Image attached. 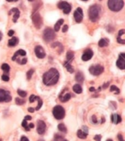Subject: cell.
Wrapping results in <instances>:
<instances>
[{"label":"cell","mask_w":125,"mask_h":141,"mask_svg":"<svg viewBox=\"0 0 125 141\" xmlns=\"http://www.w3.org/2000/svg\"><path fill=\"white\" fill-rule=\"evenodd\" d=\"M34 69H30V70L27 71V80H31L33 74H34Z\"/></svg>","instance_id":"36"},{"label":"cell","mask_w":125,"mask_h":141,"mask_svg":"<svg viewBox=\"0 0 125 141\" xmlns=\"http://www.w3.org/2000/svg\"><path fill=\"white\" fill-rule=\"evenodd\" d=\"M8 2H11V1H13V0H7Z\"/></svg>","instance_id":"54"},{"label":"cell","mask_w":125,"mask_h":141,"mask_svg":"<svg viewBox=\"0 0 125 141\" xmlns=\"http://www.w3.org/2000/svg\"><path fill=\"white\" fill-rule=\"evenodd\" d=\"M74 17H75V20L77 23H80L81 22L83 19V11L81 10V8H77L74 12Z\"/></svg>","instance_id":"10"},{"label":"cell","mask_w":125,"mask_h":141,"mask_svg":"<svg viewBox=\"0 0 125 141\" xmlns=\"http://www.w3.org/2000/svg\"><path fill=\"white\" fill-rule=\"evenodd\" d=\"M63 24V20L62 19H60V20H58V22H57V23L55 24L54 26V32H58L60 29V27Z\"/></svg>","instance_id":"22"},{"label":"cell","mask_w":125,"mask_h":141,"mask_svg":"<svg viewBox=\"0 0 125 141\" xmlns=\"http://www.w3.org/2000/svg\"><path fill=\"white\" fill-rule=\"evenodd\" d=\"M27 62V58H22L20 62V64H26Z\"/></svg>","instance_id":"41"},{"label":"cell","mask_w":125,"mask_h":141,"mask_svg":"<svg viewBox=\"0 0 125 141\" xmlns=\"http://www.w3.org/2000/svg\"><path fill=\"white\" fill-rule=\"evenodd\" d=\"M52 114L57 120H62L63 119L64 116H65V110H64V109L62 106L57 105L53 108Z\"/></svg>","instance_id":"4"},{"label":"cell","mask_w":125,"mask_h":141,"mask_svg":"<svg viewBox=\"0 0 125 141\" xmlns=\"http://www.w3.org/2000/svg\"><path fill=\"white\" fill-rule=\"evenodd\" d=\"M124 0H108V7L112 11H119L124 7Z\"/></svg>","instance_id":"3"},{"label":"cell","mask_w":125,"mask_h":141,"mask_svg":"<svg viewBox=\"0 0 125 141\" xmlns=\"http://www.w3.org/2000/svg\"><path fill=\"white\" fill-rule=\"evenodd\" d=\"M92 119H93V123H97V119H96V116H93V117H92Z\"/></svg>","instance_id":"46"},{"label":"cell","mask_w":125,"mask_h":141,"mask_svg":"<svg viewBox=\"0 0 125 141\" xmlns=\"http://www.w3.org/2000/svg\"><path fill=\"white\" fill-rule=\"evenodd\" d=\"M0 141H1V140H0Z\"/></svg>","instance_id":"59"},{"label":"cell","mask_w":125,"mask_h":141,"mask_svg":"<svg viewBox=\"0 0 125 141\" xmlns=\"http://www.w3.org/2000/svg\"><path fill=\"white\" fill-rule=\"evenodd\" d=\"M94 140L95 141H101V135H95Z\"/></svg>","instance_id":"40"},{"label":"cell","mask_w":125,"mask_h":141,"mask_svg":"<svg viewBox=\"0 0 125 141\" xmlns=\"http://www.w3.org/2000/svg\"><path fill=\"white\" fill-rule=\"evenodd\" d=\"M21 141H29V140H28V139H27V137L22 136V138H21Z\"/></svg>","instance_id":"44"},{"label":"cell","mask_w":125,"mask_h":141,"mask_svg":"<svg viewBox=\"0 0 125 141\" xmlns=\"http://www.w3.org/2000/svg\"><path fill=\"white\" fill-rule=\"evenodd\" d=\"M59 80V73L56 69H51L43 74V82L46 86L57 84Z\"/></svg>","instance_id":"1"},{"label":"cell","mask_w":125,"mask_h":141,"mask_svg":"<svg viewBox=\"0 0 125 141\" xmlns=\"http://www.w3.org/2000/svg\"><path fill=\"white\" fill-rule=\"evenodd\" d=\"M1 68H2V69H3V72H4L5 74H7V73L10 72V66H9V64H7V63H3V64H2Z\"/></svg>","instance_id":"30"},{"label":"cell","mask_w":125,"mask_h":141,"mask_svg":"<svg viewBox=\"0 0 125 141\" xmlns=\"http://www.w3.org/2000/svg\"><path fill=\"white\" fill-rule=\"evenodd\" d=\"M37 131L39 133V134H44L46 131V123L44 122L43 121L39 120L38 121L37 123Z\"/></svg>","instance_id":"12"},{"label":"cell","mask_w":125,"mask_h":141,"mask_svg":"<svg viewBox=\"0 0 125 141\" xmlns=\"http://www.w3.org/2000/svg\"><path fill=\"white\" fill-rule=\"evenodd\" d=\"M34 127V123H30V124L28 125V128H33Z\"/></svg>","instance_id":"50"},{"label":"cell","mask_w":125,"mask_h":141,"mask_svg":"<svg viewBox=\"0 0 125 141\" xmlns=\"http://www.w3.org/2000/svg\"><path fill=\"white\" fill-rule=\"evenodd\" d=\"M22 126L24 128H25L26 131H29V129H30V128H28V125H27V121H26V120H23V121H22Z\"/></svg>","instance_id":"35"},{"label":"cell","mask_w":125,"mask_h":141,"mask_svg":"<svg viewBox=\"0 0 125 141\" xmlns=\"http://www.w3.org/2000/svg\"><path fill=\"white\" fill-rule=\"evenodd\" d=\"M111 92H116V94H119L120 93V90L116 86H111V88H110Z\"/></svg>","instance_id":"33"},{"label":"cell","mask_w":125,"mask_h":141,"mask_svg":"<svg viewBox=\"0 0 125 141\" xmlns=\"http://www.w3.org/2000/svg\"><path fill=\"white\" fill-rule=\"evenodd\" d=\"M58 130H59L60 132H62V133H67V128H66V127H65V125L64 124H62V123H61V124H59L58 125Z\"/></svg>","instance_id":"31"},{"label":"cell","mask_w":125,"mask_h":141,"mask_svg":"<svg viewBox=\"0 0 125 141\" xmlns=\"http://www.w3.org/2000/svg\"><path fill=\"white\" fill-rule=\"evenodd\" d=\"M34 53H35V55L39 58H44L46 57V51L43 49V47L40 46H35V48H34Z\"/></svg>","instance_id":"11"},{"label":"cell","mask_w":125,"mask_h":141,"mask_svg":"<svg viewBox=\"0 0 125 141\" xmlns=\"http://www.w3.org/2000/svg\"><path fill=\"white\" fill-rule=\"evenodd\" d=\"M55 37H56V34H55L54 30L51 29V27H47L43 33V39L46 42H50V41L53 40Z\"/></svg>","instance_id":"6"},{"label":"cell","mask_w":125,"mask_h":141,"mask_svg":"<svg viewBox=\"0 0 125 141\" xmlns=\"http://www.w3.org/2000/svg\"><path fill=\"white\" fill-rule=\"evenodd\" d=\"M12 12H14V16H13V22H16L17 20H18L19 16H20V11H19L18 9L16 8H13L12 10H10V11H9V13H12Z\"/></svg>","instance_id":"16"},{"label":"cell","mask_w":125,"mask_h":141,"mask_svg":"<svg viewBox=\"0 0 125 141\" xmlns=\"http://www.w3.org/2000/svg\"><path fill=\"white\" fill-rule=\"evenodd\" d=\"M75 81H77V82H79V83H82L83 81H84V75H83V74L81 72V71H79V72L76 73Z\"/></svg>","instance_id":"19"},{"label":"cell","mask_w":125,"mask_h":141,"mask_svg":"<svg viewBox=\"0 0 125 141\" xmlns=\"http://www.w3.org/2000/svg\"><path fill=\"white\" fill-rule=\"evenodd\" d=\"M93 50H92L91 49H87V50L84 51V53L82 54L81 59H82L83 61H85V62H87V61L90 60V59L93 57Z\"/></svg>","instance_id":"14"},{"label":"cell","mask_w":125,"mask_h":141,"mask_svg":"<svg viewBox=\"0 0 125 141\" xmlns=\"http://www.w3.org/2000/svg\"><path fill=\"white\" fill-rule=\"evenodd\" d=\"M109 45V39L105 38V39H101L99 41V46L100 47H105Z\"/></svg>","instance_id":"20"},{"label":"cell","mask_w":125,"mask_h":141,"mask_svg":"<svg viewBox=\"0 0 125 141\" xmlns=\"http://www.w3.org/2000/svg\"><path fill=\"white\" fill-rule=\"evenodd\" d=\"M66 58H67V62H70L71 61L74 59V52L72 50H69L67 52V56H66Z\"/></svg>","instance_id":"25"},{"label":"cell","mask_w":125,"mask_h":141,"mask_svg":"<svg viewBox=\"0 0 125 141\" xmlns=\"http://www.w3.org/2000/svg\"><path fill=\"white\" fill-rule=\"evenodd\" d=\"M13 1H18V0H13Z\"/></svg>","instance_id":"57"},{"label":"cell","mask_w":125,"mask_h":141,"mask_svg":"<svg viewBox=\"0 0 125 141\" xmlns=\"http://www.w3.org/2000/svg\"><path fill=\"white\" fill-rule=\"evenodd\" d=\"M89 72L93 75H100L104 72V67L102 65H92L89 68Z\"/></svg>","instance_id":"8"},{"label":"cell","mask_w":125,"mask_h":141,"mask_svg":"<svg viewBox=\"0 0 125 141\" xmlns=\"http://www.w3.org/2000/svg\"><path fill=\"white\" fill-rule=\"evenodd\" d=\"M111 120H112V122H113L114 124H118L122 121V117L117 114H113L111 116Z\"/></svg>","instance_id":"17"},{"label":"cell","mask_w":125,"mask_h":141,"mask_svg":"<svg viewBox=\"0 0 125 141\" xmlns=\"http://www.w3.org/2000/svg\"><path fill=\"white\" fill-rule=\"evenodd\" d=\"M28 1H31V2H33V1H34V0H28Z\"/></svg>","instance_id":"55"},{"label":"cell","mask_w":125,"mask_h":141,"mask_svg":"<svg viewBox=\"0 0 125 141\" xmlns=\"http://www.w3.org/2000/svg\"><path fill=\"white\" fill-rule=\"evenodd\" d=\"M89 91L90 92H95V88L94 87H90L89 88Z\"/></svg>","instance_id":"51"},{"label":"cell","mask_w":125,"mask_h":141,"mask_svg":"<svg viewBox=\"0 0 125 141\" xmlns=\"http://www.w3.org/2000/svg\"><path fill=\"white\" fill-rule=\"evenodd\" d=\"M15 104H18V105H22V104H25V100H22V98L16 97V98H15Z\"/></svg>","instance_id":"34"},{"label":"cell","mask_w":125,"mask_h":141,"mask_svg":"<svg viewBox=\"0 0 125 141\" xmlns=\"http://www.w3.org/2000/svg\"><path fill=\"white\" fill-rule=\"evenodd\" d=\"M62 141H68L67 140H62Z\"/></svg>","instance_id":"56"},{"label":"cell","mask_w":125,"mask_h":141,"mask_svg":"<svg viewBox=\"0 0 125 141\" xmlns=\"http://www.w3.org/2000/svg\"><path fill=\"white\" fill-rule=\"evenodd\" d=\"M73 91H74L75 93H77V94H80V93H82V88H81V85H79V84L75 85V86H73Z\"/></svg>","instance_id":"23"},{"label":"cell","mask_w":125,"mask_h":141,"mask_svg":"<svg viewBox=\"0 0 125 141\" xmlns=\"http://www.w3.org/2000/svg\"><path fill=\"white\" fill-rule=\"evenodd\" d=\"M2 80H3V81H10V77H9V75H7V74H3V75H2Z\"/></svg>","instance_id":"38"},{"label":"cell","mask_w":125,"mask_h":141,"mask_svg":"<svg viewBox=\"0 0 125 141\" xmlns=\"http://www.w3.org/2000/svg\"><path fill=\"white\" fill-rule=\"evenodd\" d=\"M51 47H52V48H59L61 53H62V50H63V46H62V44H60V43H58V42L53 43V44L51 45Z\"/></svg>","instance_id":"29"},{"label":"cell","mask_w":125,"mask_h":141,"mask_svg":"<svg viewBox=\"0 0 125 141\" xmlns=\"http://www.w3.org/2000/svg\"><path fill=\"white\" fill-rule=\"evenodd\" d=\"M77 136L78 138L81 139V140H84L88 137V133L84 132L83 130H78L77 131Z\"/></svg>","instance_id":"21"},{"label":"cell","mask_w":125,"mask_h":141,"mask_svg":"<svg viewBox=\"0 0 125 141\" xmlns=\"http://www.w3.org/2000/svg\"><path fill=\"white\" fill-rule=\"evenodd\" d=\"M32 21L34 27L37 29H39L43 25V19L39 12H34L32 15Z\"/></svg>","instance_id":"5"},{"label":"cell","mask_w":125,"mask_h":141,"mask_svg":"<svg viewBox=\"0 0 125 141\" xmlns=\"http://www.w3.org/2000/svg\"><path fill=\"white\" fill-rule=\"evenodd\" d=\"M24 120H26V121H27V120H32V117H31L30 116H25V119Z\"/></svg>","instance_id":"49"},{"label":"cell","mask_w":125,"mask_h":141,"mask_svg":"<svg viewBox=\"0 0 125 141\" xmlns=\"http://www.w3.org/2000/svg\"><path fill=\"white\" fill-rule=\"evenodd\" d=\"M82 1H88V0H82Z\"/></svg>","instance_id":"58"},{"label":"cell","mask_w":125,"mask_h":141,"mask_svg":"<svg viewBox=\"0 0 125 141\" xmlns=\"http://www.w3.org/2000/svg\"><path fill=\"white\" fill-rule=\"evenodd\" d=\"M68 28H69V27H68V25H63V27H62V32L63 33H66L68 31Z\"/></svg>","instance_id":"42"},{"label":"cell","mask_w":125,"mask_h":141,"mask_svg":"<svg viewBox=\"0 0 125 141\" xmlns=\"http://www.w3.org/2000/svg\"><path fill=\"white\" fill-rule=\"evenodd\" d=\"M106 141H112V140H111V139H109V140H107Z\"/></svg>","instance_id":"53"},{"label":"cell","mask_w":125,"mask_h":141,"mask_svg":"<svg viewBox=\"0 0 125 141\" xmlns=\"http://www.w3.org/2000/svg\"><path fill=\"white\" fill-rule=\"evenodd\" d=\"M18 42H19L18 38H16V37H13V38H12V39H10V40H9V42H8V46H10V47L15 46L17 44H18Z\"/></svg>","instance_id":"18"},{"label":"cell","mask_w":125,"mask_h":141,"mask_svg":"<svg viewBox=\"0 0 125 141\" xmlns=\"http://www.w3.org/2000/svg\"><path fill=\"white\" fill-rule=\"evenodd\" d=\"M63 66L66 68V69H67L68 72H69V73H74V69L72 68V66L70 65V63H69V62H63Z\"/></svg>","instance_id":"26"},{"label":"cell","mask_w":125,"mask_h":141,"mask_svg":"<svg viewBox=\"0 0 125 141\" xmlns=\"http://www.w3.org/2000/svg\"><path fill=\"white\" fill-rule=\"evenodd\" d=\"M63 139V136L62 134H55L54 139H53V141H62Z\"/></svg>","instance_id":"32"},{"label":"cell","mask_w":125,"mask_h":141,"mask_svg":"<svg viewBox=\"0 0 125 141\" xmlns=\"http://www.w3.org/2000/svg\"><path fill=\"white\" fill-rule=\"evenodd\" d=\"M26 56V51L24 50H17L16 52L15 53V55L13 56L14 57H25Z\"/></svg>","instance_id":"27"},{"label":"cell","mask_w":125,"mask_h":141,"mask_svg":"<svg viewBox=\"0 0 125 141\" xmlns=\"http://www.w3.org/2000/svg\"><path fill=\"white\" fill-rule=\"evenodd\" d=\"M109 85H110V83H109V82H107V83H105V84H104V85H103V88H104V89H106V88L108 87Z\"/></svg>","instance_id":"45"},{"label":"cell","mask_w":125,"mask_h":141,"mask_svg":"<svg viewBox=\"0 0 125 141\" xmlns=\"http://www.w3.org/2000/svg\"><path fill=\"white\" fill-rule=\"evenodd\" d=\"M60 97V99H61V102L62 103H66V102H68V101L70 99V97H71V95H70V93H65L63 95V97Z\"/></svg>","instance_id":"24"},{"label":"cell","mask_w":125,"mask_h":141,"mask_svg":"<svg viewBox=\"0 0 125 141\" xmlns=\"http://www.w3.org/2000/svg\"><path fill=\"white\" fill-rule=\"evenodd\" d=\"M58 7L60 10H62V11H63V13L66 14V15L69 14L71 10V5L65 1H60L59 3H58Z\"/></svg>","instance_id":"9"},{"label":"cell","mask_w":125,"mask_h":141,"mask_svg":"<svg viewBox=\"0 0 125 141\" xmlns=\"http://www.w3.org/2000/svg\"><path fill=\"white\" fill-rule=\"evenodd\" d=\"M27 110H28L29 112L33 113V112H34V110H35V109H34V108H28V109H27Z\"/></svg>","instance_id":"48"},{"label":"cell","mask_w":125,"mask_h":141,"mask_svg":"<svg viewBox=\"0 0 125 141\" xmlns=\"http://www.w3.org/2000/svg\"><path fill=\"white\" fill-rule=\"evenodd\" d=\"M2 37H3V34L0 32V41H1V39H2Z\"/></svg>","instance_id":"52"},{"label":"cell","mask_w":125,"mask_h":141,"mask_svg":"<svg viewBox=\"0 0 125 141\" xmlns=\"http://www.w3.org/2000/svg\"><path fill=\"white\" fill-rule=\"evenodd\" d=\"M117 138H118V140H120V141H124V139H123L122 134H118V136H117Z\"/></svg>","instance_id":"47"},{"label":"cell","mask_w":125,"mask_h":141,"mask_svg":"<svg viewBox=\"0 0 125 141\" xmlns=\"http://www.w3.org/2000/svg\"><path fill=\"white\" fill-rule=\"evenodd\" d=\"M117 66L120 69H125V54L121 53L118 57V59L117 61Z\"/></svg>","instance_id":"13"},{"label":"cell","mask_w":125,"mask_h":141,"mask_svg":"<svg viewBox=\"0 0 125 141\" xmlns=\"http://www.w3.org/2000/svg\"><path fill=\"white\" fill-rule=\"evenodd\" d=\"M17 93H18L22 97H25L26 96H27V93H26L25 91H22V90H20V89L17 91Z\"/></svg>","instance_id":"37"},{"label":"cell","mask_w":125,"mask_h":141,"mask_svg":"<svg viewBox=\"0 0 125 141\" xmlns=\"http://www.w3.org/2000/svg\"><path fill=\"white\" fill-rule=\"evenodd\" d=\"M35 101H37L38 102V105H37V107H36V110H39V109L41 108V106H42V104H43V102H42V100H41V98L39 97H37V96H35Z\"/></svg>","instance_id":"28"},{"label":"cell","mask_w":125,"mask_h":141,"mask_svg":"<svg viewBox=\"0 0 125 141\" xmlns=\"http://www.w3.org/2000/svg\"><path fill=\"white\" fill-rule=\"evenodd\" d=\"M100 7L97 4H93L89 7L88 9V17L90 21L93 22H95L100 18Z\"/></svg>","instance_id":"2"},{"label":"cell","mask_w":125,"mask_h":141,"mask_svg":"<svg viewBox=\"0 0 125 141\" xmlns=\"http://www.w3.org/2000/svg\"><path fill=\"white\" fill-rule=\"evenodd\" d=\"M14 34H15V32H14V30H10L8 32V35L9 36H10V37H11V36H13L14 35Z\"/></svg>","instance_id":"43"},{"label":"cell","mask_w":125,"mask_h":141,"mask_svg":"<svg viewBox=\"0 0 125 141\" xmlns=\"http://www.w3.org/2000/svg\"><path fill=\"white\" fill-rule=\"evenodd\" d=\"M34 101H35V95H31L30 97H29V102L34 103Z\"/></svg>","instance_id":"39"},{"label":"cell","mask_w":125,"mask_h":141,"mask_svg":"<svg viewBox=\"0 0 125 141\" xmlns=\"http://www.w3.org/2000/svg\"><path fill=\"white\" fill-rule=\"evenodd\" d=\"M117 40L119 44H122V45L125 44V30L124 29H122V30L119 31Z\"/></svg>","instance_id":"15"},{"label":"cell","mask_w":125,"mask_h":141,"mask_svg":"<svg viewBox=\"0 0 125 141\" xmlns=\"http://www.w3.org/2000/svg\"><path fill=\"white\" fill-rule=\"evenodd\" d=\"M12 99L10 92L0 89V103H9Z\"/></svg>","instance_id":"7"}]
</instances>
